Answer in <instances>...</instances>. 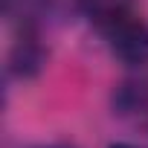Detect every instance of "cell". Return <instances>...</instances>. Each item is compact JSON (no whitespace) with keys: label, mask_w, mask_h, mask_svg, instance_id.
Here are the masks:
<instances>
[{"label":"cell","mask_w":148,"mask_h":148,"mask_svg":"<svg viewBox=\"0 0 148 148\" xmlns=\"http://www.w3.org/2000/svg\"><path fill=\"white\" fill-rule=\"evenodd\" d=\"M84 15L119 64H148V21L128 0H84Z\"/></svg>","instance_id":"obj_1"},{"label":"cell","mask_w":148,"mask_h":148,"mask_svg":"<svg viewBox=\"0 0 148 148\" xmlns=\"http://www.w3.org/2000/svg\"><path fill=\"white\" fill-rule=\"evenodd\" d=\"M47 58H49V52L41 44L38 29L32 26V21H23L21 23V35L12 44V49H9L6 73H9L12 79H21V82L38 79L41 73H44V67H47Z\"/></svg>","instance_id":"obj_2"},{"label":"cell","mask_w":148,"mask_h":148,"mask_svg":"<svg viewBox=\"0 0 148 148\" xmlns=\"http://www.w3.org/2000/svg\"><path fill=\"white\" fill-rule=\"evenodd\" d=\"M110 108L116 116H142L148 113V79H125L113 87Z\"/></svg>","instance_id":"obj_3"},{"label":"cell","mask_w":148,"mask_h":148,"mask_svg":"<svg viewBox=\"0 0 148 148\" xmlns=\"http://www.w3.org/2000/svg\"><path fill=\"white\" fill-rule=\"evenodd\" d=\"M108 148H139V145H134V142H128V139H116V142H110Z\"/></svg>","instance_id":"obj_4"},{"label":"cell","mask_w":148,"mask_h":148,"mask_svg":"<svg viewBox=\"0 0 148 148\" xmlns=\"http://www.w3.org/2000/svg\"><path fill=\"white\" fill-rule=\"evenodd\" d=\"M41 148H76V145H70V142H49V145H41Z\"/></svg>","instance_id":"obj_5"}]
</instances>
